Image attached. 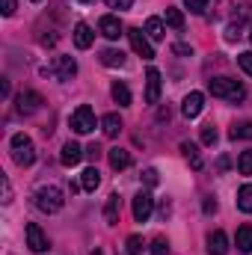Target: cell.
<instances>
[{
  "mask_svg": "<svg viewBox=\"0 0 252 255\" xmlns=\"http://www.w3.org/2000/svg\"><path fill=\"white\" fill-rule=\"evenodd\" d=\"M208 89H211V95H214V98L235 101V104L247 98V86H244V83H238V80H232V77H214V80L208 83Z\"/></svg>",
  "mask_w": 252,
  "mask_h": 255,
  "instance_id": "1",
  "label": "cell"
},
{
  "mask_svg": "<svg viewBox=\"0 0 252 255\" xmlns=\"http://www.w3.org/2000/svg\"><path fill=\"white\" fill-rule=\"evenodd\" d=\"M33 202H36V208H39L42 214H57V211H63L65 196H63L60 187L45 184V187H39V190L33 193Z\"/></svg>",
  "mask_w": 252,
  "mask_h": 255,
  "instance_id": "2",
  "label": "cell"
},
{
  "mask_svg": "<svg viewBox=\"0 0 252 255\" xmlns=\"http://www.w3.org/2000/svg\"><path fill=\"white\" fill-rule=\"evenodd\" d=\"M9 145H12V160L18 166H30L36 160V145H33V139L27 133H15Z\"/></svg>",
  "mask_w": 252,
  "mask_h": 255,
  "instance_id": "3",
  "label": "cell"
},
{
  "mask_svg": "<svg viewBox=\"0 0 252 255\" xmlns=\"http://www.w3.org/2000/svg\"><path fill=\"white\" fill-rule=\"evenodd\" d=\"M71 128H74V133H92L95 130V113H92V107L80 104L71 113Z\"/></svg>",
  "mask_w": 252,
  "mask_h": 255,
  "instance_id": "4",
  "label": "cell"
},
{
  "mask_svg": "<svg viewBox=\"0 0 252 255\" xmlns=\"http://www.w3.org/2000/svg\"><path fill=\"white\" fill-rule=\"evenodd\" d=\"M45 71H51L57 80H71L77 74V63H74V57H54V63L48 65Z\"/></svg>",
  "mask_w": 252,
  "mask_h": 255,
  "instance_id": "5",
  "label": "cell"
},
{
  "mask_svg": "<svg viewBox=\"0 0 252 255\" xmlns=\"http://www.w3.org/2000/svg\"><path fill=\"white\" fill-rule=\"evenodd\" d=\"M125 36L130 39V48H133V51H136L142 60H154V48L148 45V39H145V33H142L139 27H130Z\"/></svg>",
  "mask_w": 252,
  "mask_h": 255,
  "instance_id": "6",
  "label": "cell"
},
{
  "mask_svg": "<svg viewBox=\"0 0 252 255\" xmlns=\"http://www.w3.org/2000/svg\"><path fill=\"white\" fill-rule=\"evenodd\" d=\"M151 214H154V199H151V193L139 190L133 196V220H136V223H145Z\"/></svg>",
  "mask_w": 252,
  "mask_h": 255,
  "instance_id": "7",
  "label": "cell"
},
{
  "mask_svg": "<svg viewBox=\"0 0 252 255\" xmlns=\"http://www.w3.org/2000/svg\"><path fill=\"white\" fill-rule=\"evenodd\" d=\"M27 247H30V253H36V255H42V253H48V238H45V232L36 226V223H27Z\"/></svg>",
  "mask_w": 252,
  "mask_h": 255,
  "instance_id": "8",
  "label": "cell"
},
{
  "mask_svg": "<svg viewBox=\"0 0 252 255\" xmlns=\"http://www.w3.org/2000/svg\"><path fill=\"white\" fill-rule=\"evenodd\" d=\"M15 104H18V113H36V110H39L45 101H42V95H39V92H33V89H24V92H18Z\"/></svg>",
  "mask_w": 252,
  "mask_h": 255,
  "instance_id": "9",
  "label": "cell"
},
{
  "mask_svg": "<svg viewBox=\"0 0 252 255\" xmlns=\"http://www.w3.org/2000/svg\"><path fill=\"white\" fill-rule=\"evenodd\" d=\"M98 30H101V36H104V39H110V42H116L119 36H125L122 21H119L116 15H104V18L98 21Z\"/></svg>",
  "mask_w": 252,
  "mask_h": 255,
  "instance_id": "10",
  "label": "cell"
},
{
  "mask_svg": "<svg viewBox=\"0 0 252 255\" xmlns=\"http://www.w3.org/2000/svg\"><path fill=\"white\" fill-rule=\"evenodd\" d=\"M160 101V71L148 68L145 71V104H157Z\"/></svg>",
  "mask_w": 252,
  "mask_h": 255,
  "instance_id": "11",
  "label": "cell"
},
{
  "mask_svg": "<svg viewBox=\"0 0 252 255\" xmlns=\"http://www.w3.org/2000/svg\"><path fill=\"white\" fill-rule=\"evenodd\" d=\"M202 110H205V95H202V92H190L187 98L181 101V113H184L187 119H196Z\"/></svg>",
  "mask_w": 252,
  "mask_h": 255,
  "instance_id": "12",
  "label": "cell"
},
{
  "mask_svg": "<svg viewBox=\"0 0 252 255\" xmlns=\"http://www.w3.org/2000/svg\"><path fill=\"white\" fill-rule=\"evenodd\" d=\"M80 160H83V148L77 142H65L63 151H60V163L63 166H77Z\"/></svg>",
  "mask_w": 252,
  "mask_h": 255,
  "instance_id": "13",
  "label": "cell"
},
{
  "mask_svg": "<svg viewBox=\"0 0 252 255\" xmlns=\"http://www.w3.org/2000/svg\"><path fill=\"white\" fill-rule=\"evenodd\" d=\"M208 253L211 255H226L229 253V238H226V232H211L208 235Z\"/></svg>",
  "mask_w": 252,
  "mask_h": 255,
  "instance_id": "14",
  "label": "cell"
},
{
  "mask_svg": "<svg viewBox=\"0 0 252 255\" xmlns=\"http://www.w3.org/2000/svg\"><path fill=\"white\" fill-rule=\"evenodd\" d=\"M119 214H122V199H119V193H113L107 199V205H104V223L107 226H116L119 223Z\"/></svg>",
  "mask_w": 252,
  "mask_h": 255,
  "instance_id": "15",
  "label": "cell"
},
{
  "mask_svg": "<svg viewBox=\"0 0 252 255\" xmlns=\"http://www.w3.org/2000/svg\"><path fill=\"white\" fill-rule=\"evenodd\" d=\"M92 39H95V33H92V27L80 21V24L74 27V45H77L80 51H86V48H92Z\"/></svg>",
  "mask_w": 252,
  "mask_h": 255,
  "instance_id": "16",
  "label": "cell"
},
{
  "mask_svg": "<svg viewBox=\"0 0 252 255\" xmlns=\"http://www.w3.org/2000/svg\"><path fill=\"white\" fill-rule=\"evenodd\" d=\"M107 160H110V166H113V169H127V166H130V151L116 145V148H110V151H107Z\"/></svg>",
  "mask_w": 252,
  "mask_h": 255,
  "instance_id": "17",
  "label": "cell"
},
{
  "mask_svg": "<svg viewBox=\"0 0 252 255\" xmlns=\"http://www.w3.org/2000/svg\"><path fill=\"white\" fill-rule=\"evenodd\" d=\"M181 151H184V157L190 160V166H193L196 172L205 166V160H202V154H199V145H193V142H181Z\"/></svg>",
  "mask_w": 252,
  "mask_h": 255,
  "instance_id": "18",
  "label": "cell"
},
{
  "mask_svg": "<svg viewBox=\"0 0 252 255\" xmlns=\"http://www.w3.org/2000/svg\"><path fill=\"white\" fill-rule=\"evenodd\" d=\"M101 184V172L95 169V166H89V169H83V178H80V187L86 193H92L95 187Z\"/></svg>",
  "mask_w": 252,
  "mask_h": 255,
  "instance_id": "19",
  "label": "cell"
},
{
  "mask_svg": "<svg viewBox=\"0 0 252 255\" xmlns=\"http://www.w3.org/2000/svg\"><path fill=\"white\" fill-rule=\"evenodd\" d=\"M235 244L241 253H252V226H241L235 235Z\"/></svg>",
  "mask_w": 252,
  "mask_h": 255,
  "instance_id": "20",
  "label": "cell"
},
{
  "mask_svg": "<svg viewBox=\"0 0 252 255\" xmlns=\"http://www.w3.org/2000/svg\"><path fill=\"white\" fill-rule=\"evenodd\" d=\"M110 95H113V101H116L119 107H127V104H130V89H127V86L122 83V80H116V83H113Z\"/></svg>",
  "mask_w": 252,
  "mask_h": 255,
  "instance_id": "21",
  "label": "cell"
},
{
  "mask_svg": "<svg viewBox=\"0 0 252 255\" xmlns=\"http://www.w3.org/2000/svg\"><path fill=\"white\" fill-rule=\"evenodd\" d=\"M101 130H104L107 136H119V130H122V119H119L116 113H107V116L101 119Z\"/></svg>",
  "mask_w": 252,
  "mask_h": 255,
  "instance_id": "22",
  "label": "cell"
},
{
  "mask_svg": "<svg viewBox=\"0 0 252 255\" xmlns=\"http://www.w3.org/2000/svg\"><path fill=\"white\" fill-rule=\"evenodd\" d=\"M238 208H241L244 214H252V184H244V187L238 190Z\"/></svg>",
  "mask_w": 252,
  "mask_h": 255,
  "instance_id": "23",
  "label": "cell"
},
{
  "mask_svg": "<svg viewBox=\"0 0 252 255\" xmlns=\"http://www.w3.org/2000/svg\"><path fill=\"white\" fill-rule=\"evenodd\" d=\"M145 33H148L154 42H160V39L166 36V30H163V21H160V18H148V21H145Z\"/></svg>",
  "mask_w": 252,
  "mask_h": 255,
  "instance_id": "24",
  "label": "cell"
},
{
  "mask_svg": "<svg viewBox=\"0 0 252 255\" xmlns=\"http://www.w3.org/2000/svg\"><path fill=\"white\" fill-rule=\"evenodd\" d=\"M101 63L110 65V68H116V65H125V54H122V51H113V48H107V51H101Z\"/></svg>",
  "mask_w": 252,
  "mask_h": 255,
  "instance_id": "25",
  "label": "cell"
},
{
  "mask_svg": "<svg viewBox=\"0 0 252 255\" xmlns=\"http://www.w3.org/2000/svg\"><path fill=\"white\" fill-rule=\"evenodd\" d=\"M166 24L172 30H184V12L181 9H166Z\"/></svg>",
  "mask_w": 252,
  "mask_h": 255,
  "instance_id": "26",
  "label": "cell"
},
{
  "mask_svg": "<svg viewBox=\"0 0 252 255\" xmlns=\"http://www.w3.org/2000/svg\"><path fill=\"white\" fill-rule=\"evenodd\" d=\"M232 139H252V122H241L232 128Z\"/></svg>",
  "mask_w": 252,
  "mask_h": 255,
  "instance_id": "27",
  "label": "cell"
},
{
  "mask_svg": "<svg viewBox=\"0 0 252 255\" xmlns=\"http://www.w3.org/2000/svg\"><path fill=\"white\" fill-rule=\"evenodd\" d=\"M238 169H241L244 175H252V148L250 151H241V157H238Z\"/></svg>",
  "mask_w": 252,
  "mask_h": 255,
  "instance_id": "28",
  "label": "cell"
},
{
  "mask_svg": "<svg viewBox=\"0 0 252 255\" xmlns=\"http://www.w3.org/2000/svg\"><path fill=\"white\" fill-rule=\"evenodd\" d=\"M142 247H145V244H142V238H139V235H130V238H127V244H125L127 255H139V253H142Z\"/></svg>",
  "mask_w": 252,
  "mask_h": 255,
  "instance_id": "29",
  "label": "cell"
},
{
  "mask_svg": "<svg viewBox=\"0 0 252 255\" xmlns=\"http://www.w3.org/2000/svg\"><path fill=\"white\" fill-rule=\"evenodd\" d=\"M151 255H169V241L166 238H154L151 241Z\"/></svg>",
  "mask_w": 252,
  "mask_h": 255,
  "instance_id": "30",
  "label": "cell"
},
{
  "mask_svg": "<svg viewBox=\"0 0 252 255\" xmlns=\"http://www.w3.org/2000/svg\"><path fill=\"white\" fill-rule=\"evenodd\" d=\"M238 65H241V68H244V71H247V74L252 77V51H244V54H238Z\"/></svg>",
  "mask_w": 252,
  "mask_h": 255,
  "instance_id": "31",
  "label": "cell"
},
{
  "mask_svg": "<svg viewBox=\"0 0 252 255\" xmlns=\"http://www.w3.org/2000/svg\"><path fill=\"white\" fill-rule=\"evenodd\" d=\"M0 190H3V199H0V202H3V205H9V202H12V184H9V178H6V175H0Z\"/></svg>",
  "mask_w": 252,
  "mask_h": 255,
  "instance_id": "32",
  "label": "cell"
},
{
  "mask_svg": "<svg viewBox=\"0 0 252 255\" xmlns=\"http://www.w3.org/2000/svg\"><path fill=\"white\" fill-rule=\"evenodd\" d=\"M184 6H187L193 15H202L208 9V0H184Z\"/></svg>",
  "mask_w": 252,
  "mask_h": 255,
  "instance_id": "33",
  "label": "cell"
},
{
  "mask_svg": "<svg viewBox=\"0 0 252 255\" xmlns=\"http://www.w3.org/2000/svg\"><path fill=\"white\" fill-rule=\"evenodd\" d=\"M202 142H205V145H214V142H217V128L214 125L202 128Z\"/></svg>",
  "mask_w": 252,
  "mask_h": 255,
  "instance_id": "34",
  "label": "cell"
},
{
  "mask_svg": "<svg viewBox=\"0 0 252 255\" xmlns=\"http://www.w3.org/2000/svg\"><path fill=\"white\" fill-rule=\"evenodd\" d=\"M110 9H119V12H125V9H130L133 6V0H104Z\"/></svg>",
  "mask_w": 252,
  "mask_h": 255,
  "instance_id": "35",
  "label": "cell"
},
{
  "mask_svg": "<svg viewBox=\"0 0 252 255\" xmlns=\"http://www.w3.org/2000/svg\"><path fill=\"white\" fill-rule=\"evenodd\" d=\"M172 54H178V57H190V54H193V48L184 45V42H175V45H172Z\"/></svg>",
  "mask_w": 252,
  "mask_h": 255,
  "instance_id": "36",
  "label": "cell"
},
{
  "mask_svg": "<svg viewBox=\"0 0 252 255\" xmlns=\"http://www.w3.org/2000/svg\"><path fill=\"white\" fill-rule=\"evenodd\" d=\"M142 181H145L148 187H154V184H157V169H151V166H148V169L142 172Z\"/></svg>",
  "mask_w": 252,
  "mask_h": 255,
  "instance_id": "37",
  "label": "cell"
},
{
  "mask_svg": "<svg viewBox=\"0 0 252 255\" xmlns=\"http://www.w3.org/2000/svg\"><path fill=\"white\" fill-rule=\"evenodd\" d=\"M3 3V15L9 18V15H15V0H0Z\"/></svg>",
  "mask_w": 252,
  "mask_h": 255,
  "instance_id": "38",
  "label": "cell"
},
{
  "mask_svg": "<svg viewBox=\"0 0 252 255\" xmlns=\"http://www.w3.org/2000/svg\"><path fill=\"white\" fill-rule=\"evenodd\" d=\"M217 211V202H211V199H205V214H214Z\"/></svg>",
  "mask_w": 252,
  "mask_h": 255,
  "instance_id": "39",
  "label": "cell"
},
{
  "mask_svg": "<svg viewBox=\"0 0 252 255\" xmlns=\"http://www.w3.org/2000/svg\"><path fill=\"white\" fill-rule=\"evenodd\" d=\"M250 39H252V33H250Z\"/></svg>",
  "mask_w": 252,
  "mask_h": 255,
  "instance_id": "40",
  "label": "cell"
},
{
  "mask_svg": "<svg viewBox=\"0 0 252 255\" xmlns=\"http://www.w3.org/2000/svg\"><path fill=\"white\" fill-rule=\"evenodd\" d=\"M36 3H39V0H36Z\"/></svg>",
  "mask_w": 252,
  "mask_h": 255,
  "instance_id": "41",
  "label": "cell"
}]
</instances>
